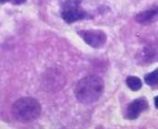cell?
Here are the masks:
<instances>
[{
    "label": "cell",
    "instance_id": "obj_1",
    "mask_svg": "<svg viewBox=\"0 0 158 129\" xmlns=\"http://www.w3.org/2000/svg\"><path fill=\"white\" fill-rule=\"evenodd\" d=\"M103 91V80L96 76H88L78 82L75 95L81 103L88 104L96 102L101 97Z\"/></svg>",
    "mask_w": 158,
    "mask_h": 129
},
{
    "label": "cell",
    "instance_id": "obj_2",
    "mask_svg": "<svg viewBox=\"0 0 158 129\" xmlns=\"http://www.w3.org/2000/svg\"><path fill=\"white\" fill-rule=\"evenodd\" d=\"M41 114V105L39 102L31 97L20 98L16 101L12 106V115L15 119L21 123L34 121Z\"/></svg>",
    "mask_w": 158,
    "mask_h": 129
},
{
    "label": "cell",
    "instance_id": "obj_3",
    "mask_svg": "<svg viewBox=\"0 0 158 129\" xmlns=\"http://www.w3.org/2000/svg\"><path fill=\"white\" fill-rule=\"evenodd\" d=\"M81 38L91 46L94 48H99L103 46L106 42V35L97 30H89L79 31Z\"/></svg>",
    "mask_w": 158,
    "mask_h": 129
},
{
    "label": "cell",
    "instance_id": "obj_4",
    "mask_svg": "<svg viewBox=\"0 0 158 129\" xmlns=\"http://www.w3.org/2000/svg\"><path fill=\"white\" fill-rule=\"evenodd\" d=\"M147 107L148 103L144 99H138L133 101L128 108V117L130 119L137 118L143 111L147 109Z\"/></svg>",
    "mask_w": 158,
    "mask_h": 129
},
{
    "label": "cell",
    "instance_id": "obj_5",
    "mask_svg": "<svg viewBox=\"0 0 158 129\" xmlns=\"http://www.w3.org/2000/svg\"><path fill=\"white\" fill-rule=\"evenodd\" d=\"M85 16L84 12L79 10L76 7H70V8H67L63 13H62V18H64V20H66L69 23L77 21L79 19L83 18Z\"/></svg>",
    "mask_w": 158,
    "mask_h": 129
},
{
    "label": "cell",
    "instance_id": "obj_6",
    "mask_svg": "<svg viewBox=\"0 0 158 129\" xmlns=\"http://www.w3.org/2000/svg\"><path fill=\"white\" fill-rule=\"evenodd\" d=\"M158 17V8H154V9H150V10H146L143 11L142 13H139L135 18L136 21L139 23H150L153 22L154 20H156Z\"/></svg>",
    "mask_w": 158,
    "mask_h": 129
},
{
    "label": "cell",
    "instance_id": "obj_7",
    "mask_svg": "<svg viewBox=\"0 0 158 129\" xmlns=\"http://www.w3.org/2000/svg\"><path fill=\"white\" fill-rule=\"evenodd\" d=\"M127 85L131 91H137L142 88V80L137 77H129L127 79Z\"/></svg>",
    "mask_w": 158,
    "mask_h": 129
},
{
    "label": "cell",
    "instance_id": "obj_8",
    "mask_svg": "<svg viewBox=\"0 0 158 129\" xmlns=\"http://www.w3.org/2000/svg\"><path fill=\"white\" fill-rule=\"evenodd\" d=\"M145 82L150 86H155L158 84V68L153 71L152 73L148 74L145 77Z\"/></svg>",
    "mask_w": 158,
    "mask_h": 129
},
{
    "label": "cell",
    "instance_id": "obj_9",
    "mask_svg": "<svg viewBox=\"0 0 158 129\" xmlns=\"http://www.w3.org/2000/svg\"><path fill=\"white\" fill-rule=\"evenodd\" d=\"M155 104H156V107L158 108V96L156 97V99H155Z\"/></svg>",
    "mask_w": 158,
    "mask_h": 129
},
{
    "label": "cell",
    "instance_id": "obj_10",
    "mask_svg": "<svg viewBox=\"0 0 158 129\" xmlns=\"http://www.w3.org/2000/svg\"><path fill=\"white\" fill-rule=\"evenodd\" d=\"M6 1H8V0H0L1 3H5V2H6Z\"/></svg>",
    "mask_w": 158,
    "mask_h": 129
}]
</instances>
